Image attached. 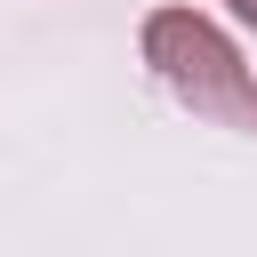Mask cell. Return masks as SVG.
Wrapping results in <instances>:
<instances>
[{
  "label": "cell",
  "instance_id": "1",
  "mask_svg": "<svg viewBox=\"0 0 257 257\" xmlns=\"http://www.w3.org/2000/svg\"><path fill=\"white\" fill-rule=\"evenodd\" d=\"M145 72L193 112V120H217V128H257V64L233 48V32L201 8H153L145 32Z\"/></svg>",
  "mask_w": 257,
  "mask_h": 257
},
{
  "label": "cell",
  "instance_id": "2",
  "mask_svg": "<svg viewBox=\"0 0 257 257\" xmlns=\"http://www.w3.org/2000/svg\"><path fill=\"white\" fill-rule=\"evenodd\" d=\"M233 16H241V24H249V32H257V0H233Z\"/></svg>",
  "mask_w": 257,
  "mask_h": 257
}]
</instances>
